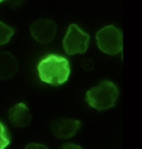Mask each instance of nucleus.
Segmentation results:
<instances>
[{"label":"nucleus","mask_w":142,"mask_h":149,"mask_svg":"<svg viewBox=\"0 0 142 149\" xmlns=\"http://www.w3.org/2000/svg\"><path fill=\"white\" fill-rule=\"evenodd\" d=\"M38 71L41 81L58 86L68 81L70 74V65L65 57L49 54L40 61Z\"/></svg>","instance_id":"1"},{"label":"nucleus","mask_w":142,"mask_h":149,"mask_svg":"<svg viewBox=\"0 0 142 149\" xmlns=\"http://www.w3.org/2000/svg\"><path fill=\"white\" fill-rule=\"evenodd\" d=\"M119 91L116 85L110 81H103L98 86L86 92L85 99L89 106L103 111L113 107L118 99Z\"/></svg>","instance_id":"2"},{"label":"nucleus","mask_w":142,"mask_h":149,"mask_svg":"<svg viewBox=\"0 0 142 149\" xmlns=\"http://www.w3.org/2000/svg\"><path fill=\"white\" fill-rule=\"evenodd\" d=\"M97 45L103 52L116 55L123 51L122 31L113 25L106 26L97 32Z\"/></svg>","instance_id":"3"},{"label":"nucleus","mask_w":142,"mask_h":149,"mask_svg":"<svg viewBox=\"0 0 142 149\" xmlns=\"http://www.w3.org/2000/svg\"><path fill=\"white\" fill-rule=\"evenodd\" d=\"M90 36L77 25L71 24L63 39V48L68 55L84 53L88 49Z\"/></svg>","instance_id":"4"},{"label":"nucleus","mask_w":142,"mask_h":149,"mask_svg":"<svg viewBox=\"0 0 142 149\" xmlns=\"http://www.w3.org/2000/svg\"><path fill=\"white\" fill-rule=\"evenodd\" d=\"M57 25L49 19H40L30 26V33L34 39L40 44L51 42L56 35Z\"/></svg>","instance_id":"5"},{"label":"nucleus","mask_w":142,"mask_h":149,"mask_svg":"<svg viewBox=\"0 0 142 149\" xmlns=\"http://www.w3.org/2000/svg\"><path fill=\"white\" fill-rule=\"evenodd\" d=\"M52 132L60 139H67L74 137L80 130L81 122L72 118H59L50 124Z\"/></svg>","instance_id":"6"},{"label":"nucleus","mask_w":142,"mask_h":149,"mask_svg":"<svg viewBox=\"0 0 142 149\" xmlns=\"http://www.w3.org/2000/svg\"><path fill=\"white\" fill-rule=\"evenodd\" d=\"M8 117L10 123L18 128H25L31 122V114L25 103L20 102L13 105L8 110Z\"/></svg>","instance_id":"7"},{"label":"nucleus","mask_w":142,"mask_h":149,"mask_svg":"<svg viewBox=\"0 0 142 149\" xmlns=\"http://www.w3.org/2000/svg\"><path fill=\"white\" fill-rule=\"evenodd\" d=\"M18 71V62L8 52H0V80L13 77Z\"/></svg>","instance_id":"8"},{"label":"nucleus","mask_w":142,"mask_h":149,"mask_svg":"<svg viewBox=\"0 0 142 149\" xmlns=\"http://www.w3.org/2000/svg\"><path fill=\"white\" fill-rule=\"evenodd\" d=\"M14 34V29L0 22V45L8 43Z\"/></svg>","instance_id":"9"},{"label":"nucleus","mask_w":142,"mask_h":149,"mask_svg":"<svg viewBox=\"0 0 142 149\" xmlns=\"http://www.w3.org/2000/svg\"><path fill=\"white\" fill-rule=\"evenodd\" d=\"M11 139L4 123L0 122V149H6L10 145Z\"/></svg>","instance_id":"10"},{"label":"nucleus","mask_w":142,"mask_h":149,"mask_svg":"<svg viewBox=\"0 0 142 149\" xmlns=\"http://www.w3.org/2000/svg\"><path fill=\"white\" fill-rule=\"evenodd\" d=\"M24 149H49L46 146L42 145V144H36V143H31L26 146Z\"/></svg>","instance_id":"11"},{"label":"nucleus","mask_w":142,"mask_h":149,"mask_svg":"<svg viewBox=\"0 0 142 149\" xmlns=\"http://www.w3.org/2000/svg\"><path fill=\"white\" fill-rule=\"evenodd\" d=\"M8 1L12 8H17L24 3V0H8Z\"/></svg>","instance_id":"12"},{"label":"nucleus","mask_w":142,"mask_h":149,"mask_svg":"<svg viewBox=\"0 0 142 149\" xmlns=\"http://www.w3.org/2000/svg\"><path fill=\"white\" fill-rule=\"evenodd\" d=\"M61 149H83L80 146L75 144H66L62 146Z\"/></svg>","instance_id":"13"},{"label":"nucleus","mask_w":142,"mask_h":149,"mask_svg":"<svg viewBox=\"0 0 142 149\" xmlns=\"http://www.w3.org/2000/svg\"><path fill=\"white\" fill-rule=\"evenodd\" d=\"M4 1V0H0V3H1V2H3Z\"/></svg>","instance_id":"14"}]
</instances>
